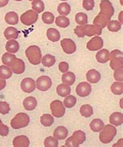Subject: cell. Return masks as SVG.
<instances>
[{
	"mask_svg": "<svg viewBox=\"0 0 123 147\" xmlns=\"http://www.w3.org/2000/svg\"><path fill=\"white\" fill-rule=\"evenodd\" d=\"M101 12L94 20V24L104 28L111 20L112 16L114 15V8L109 0H102L100 4Z\"/></svg>",
	"mask_w": 123,
	"mask_h": 147,
	"instance_id": "cell-1",
	"label": "cell"
},
{
	"mask_svg": "<svg viewBox=\"0 0 123 147\" xmlns=\"http://www.w3.org/2000/svg\"><path fill=\"white\" fill-rule=\"evenodd\" d=\"M74 33L79 38H84L85 36L92 37L94 35H100L102 33V28L97 25H80L76 27Z\"/></svg>",
	"mask_w": 123,
	"mask_h": 147,
	"instance_id": "cell-2",
	"label": "cell"
},
{
	"mask_svg": "<svg viewBox=\"0 0 123 147\" xmlns=\"http://www.w3.org/2000/svg\"><path fill=\"white\" fill-rule=\"evenodd\" d=\"M117 130L115 126H113L112 125H107L106 126H104L103 129L101 131L99 135L100 141L104 144L110 143L115 138Z\"/></svg>",
	"mask_w": 123,
	"mask_h": 147,
	"instance_id": "cell-3",
	"label": "cell"
},
{
	"mask_svg": "<svg viewBox=\"0 0 123 147\" xmlns=\"http://www.w3.org/2000/svg\"><path fill=\"white\" fill-rule=\"evenodd\" d=\"M26 56L32 65H38L41 61V51L39 47L31 45L26 50Z\"/></svg>",
	"mask_w": 123,
	"mask_h": 147,
	"instance_id": "cell-4",
	"label": "cell"
},
{
	"mask_svg": "<svg viewBox=\"0 0 123 147\" xmlns=\"http://www.w3.org/2000/svg\"><path fill=\"white\" fill-rule=\"evenodd\" d=\"M86 140V135L83 131L79 130L73 132L72 136L68 138L66 141L65 146L70 147H78L80 145L83 143Z\"/></svg>",
	"mask_w": 123,
	"mask_h": 147,
	"instance_id": "cell-5",
	"label": "cell"
},
{
	"mask_svg": "<svg viewBox=\"0 0 123 147\" xmlns=\"http://www.w3.org/2000/svg\"><path fill=\"white\" fill-rule=\"evenodd\" d=\"M30 122L29 116L25 113H19L11 120V127L14 129H20L28 125Z\"/></svg>",
	"mask_w": 123,
	"mask_h": 147,
	"instance_id": "cell-6",
	"label": "cell"
},
{
	"mask_svg": "<svg viewBox=\"0 0 123 147\" xmlns=\"http://www.w3.org/2000/svg\"><path fill=\"white\" fill-rule=\"evenodd\" d=\"M50 108H51V114L55 118H62L63 117L66 112V109H65V106L63 103L59 100H54L51 103L50 105Z\"/></svg>",
	"mask_w": 123,
	"mask_h": 147,
	"instance_id": "cell-7",
	"label": "cell"
},
{
	"mask_svg": "<svg viewBox=\"0 0 123 147\" xmlns=\"http://www.w3.org/2000/svg\"><path fill=\"white\" fill-rule=\"evenodd\" d=\"M38 19V13H37L35 11L30 9L27 10L26 13H24L20 16V21L27 26L32 25L37 22Z\"/></svg>",
	"mask_w": 123,
	"mask_h": 147,
	"instance_id": "cell-8",
	"label": "cell"
},
{
	"mask_svg": "<svg viewBox=\"0 0 123 147\" xmlns=\"http://www.w3.org/2000/svg\"><path fill=\"white\" fill-rule=\"evenodd\" d=\"M51 78L47 76H41L36 81V87L41 91H47L51 86Z\"/></svg>",
	"mask_w": 123,
	"mask_h": 147,
	"instance_id": "cell-9",
	"label": "cell"
},
{
	"mask_svg": "<svg viewBox=\"0 0 123 147\" xmlns=\"http://www.w3.org/2000/svg\"><path fill=\"white\" fill-rule=\"evenodd\" d=\"M103 45H104V42L102 38H100L99 36H96L89 40L87 45V48L90 51H97L102 48Z\"/></svg>",
	"mask_w": 123,
	"mask_h": 147,
	"instance_id": "cell-10",
	"label": "cell"
},
{
	"mask_svg": "<svg viewBox=\"0 0 123 147\" xmlns=\"http://www.w3.org/2000/svg\"><path fill=\"white\" fill-rule=\"evenodd\" d=\"M61 46L63 51L66 54L74 53L76 50V46L75 42L71 39H69V38H65L63 40H62Z\"/></svg>",
	"mask_w": 123,
	"mask_h": 147,
	"instance_id": "cell-11",
	"label": "cell"
},
{
	"mask_svg": "<svg viewBox=\"0 0 123 147\" xmlns=\"http://www.w3.org/2000/svg\"><path fill=\"white\" fill-rule=\"evenodd\" d=\"M76 92L78 96L85 97L87 96L91 92V86L90 83L87 82H83V83H79L76 88Z\"/></svg>",
	"mask_w": 123,
	"mask_h": 147,
	"instance_id": "cell-12",
	"label": "cell"
},
{
	"mask_svg": "<svg viewBox=\"0 0 123 147\" xmlns=\"http://www.w3.org/2000/svg\"><path fill=\"white\" fill-rule=\"evenodd\" d=\"M20 86H21L22 90L24 92L30 94V93H31L35 90L36 83H35V81L33 80L32 78H25L22 80Z\"/></svg>",
	"mask_w": 123,
	"mask_h": 147,
	"instance_id": "cell-13",
	"label": "cell"
},
{
	"mask_svg": "<svg viewBox=\"0 0 123 147\" xmlns=\"http://www.w3.org/2000/svg\"><path fill=\"white\" fill-rule=\"evenodd\" d=\"M13 145L14 147H28L30 146V140L26 136H19L15 137Z\"/></svg>",
	"mask_w": 123,
	"mask_h": 147,
	"instance_id": "cell-14",
	"label": "cell"
},
{
	"mask_svg": "<svg viewBox=\"0 0 123 147\" xmlns=\"http://www.w3.org/2000/svg\"><path fill=\"white\" fill-rule=\"evenodd\" d=\"M11 69L16 74H22L25 71V64L24 61L22 59L16 58L14 64L11 66Z\"/></svg>",
	"mask_w": 123,
	"mask_h": 147,
	"instance_id": "cell-15",
	"label": "cell"
},
{
	"mask_svg": "<svg viewBox=\"0 0 123 147\" xmlns=\"http://www.w3.org/2000/svg\"><path fill=\"white\" fill-rule=\"evenodd\" d=\"M87 80L88 82L91 83H98L101 80V74L98 71L95 69L89 70L87 72Z\"/></svg>",
	"mask_w": 123,
	"mask_h": 147,
	"instance_id": "cell-16",
	"label": "cell"
},
{
	"mask_svg": "<svg viewBox=\"0 0 123 147\" xmlns=\"http://www.w3.org/2000/svg\"><path fill=\"white\" fill-rule=\"evenodd\" d=\"M37 105H38L37 100L35 99L34 97H33V96L26 97L24 99V102H23L24 107L27 111H33V110H34L36 107H37Z\"/></svg>",
	"mask_w": 123,
	"mask_h": 147,
	"instance_id": "cell-17",
	"label": "cell"
},
{
	"mask_svg": "<svg viewBox=\"0 0 123 147\" xmlns=\"http://www.w3.org/2000/svg\"><path fill=\"white\" fill-rule=\"evenodd\" d=\"M53 136L59 140H63L68 136V130L64 126H59L55 129Z\"/></svg>",
	"mask_w": 123,
	"mask_h": 147,
	"instance_id": "cell-18",
	"label": "cell"
},
{
	"mask_svg": "<svg viewBox=\"0 0 123 147\" xmlns=\"http://www.w3.org/2000/svg\"><path fill=\"white\" fill-rule=\"evenodd\" d=\"M4 36L7 40H15L19 37V31L14 27H9L4 31Z\"/></svg>",
	"mask_w": 123,
	"mask_h": 147,
	"instance_id": "cell-19",
	"label": "cell"
},
{
	"mask_svg": "<svg viewBox=\"0 0 123 147\" xmlns=\"http://www.w3.org/2000/svg\"><path fill=\"white\" fill-rule=\"evenodd\" d=\"M110 123L113 125L118 126L123 123V115L121 112H115L111 115L109 118Z\"/></svg>",
	"mask_w": 123,
	"mask_h": 147,
	"instance_id": "cell-20",
	"label": "cell"
},
{
	"mask_svg": "<svg viewBox=\"0 0 123 147\" xmlns=\"http://www.w3.org/2000/svg\"><path fill=\"white\" fill-rule=\"evenodd\" d=\"M109 51L107 49H102L99 51L96 55V59L100 63H106L109 59Z\"/></svg>",
	"mask_w": 123,
	"mask_h": 147,
	"instance_id": "cell-21",
	"label": "cell"
},
{
	"mask_svg": "<svg viewBox=\"0 0 123 147\" xmlns=\"http://www.w3.org/2000/svg\"><path fill=\"white\" fill-rule=\"evenodd\" d=\"M110 66L113 70H118L123 69V59L122 56H116L111 59Z\"/></svg>",
	"mask_w": 123,
	"mask_h": 147,
	"instance_id": "cell-22",
	"label": "cell"
},
{
	"mask_svg": "<svg viewBox=\"0 0 123 147\" xmlns=\"http://www.w3.org/2000/svg\"><path fill=\"white\" fill-rule=\"evenodd\" d=\"M5 20L8 24L16 25L19 22V16L15 12H9L5 14Z\"/></svg>",
	"mask_w": 123,
	"mask_h": 147,
	"instance_id": "cell-23",
	"label": "cell"
},
{
	"mask_svg": "<svg viewBox=\"0 0 123 147\" xmlns=\"http://www.w3.org/2000/svg\"><path fill=\"white\" fill-rule=\"evenodd\" d=\"M19 43L15 40H9L5 45V49L9 53H16L19 51Z\"/></svg>",
	"mask_w": 123,
	"mask_h": 147,
	"instance_id": "cell-24",
	"label": "cell"
},
{
	"mask_svg": "<svg viewBox=\"0 0 123 147\" xmlns=\"http://www.w3.org/2000/svg\"><path fill=\"white\" fill-rule=\"evenodd\" d=\"M47 38L52 42H56L60 39V33L55 28H49L47 30Z\"/></svg>",
	"mask_w": 123,
	"mask_h": 147,
	"instance_id": "cell-25",
	"label": "cell"
},
{
	"mask_svg": "<svg viewBox=\"0 0 123 147\" xmlns=\"http://www.w3.org/2000/svg\"><path fill=\"white\" fill-rule=\"evenodd\" d=\"M56 92L60 96H66L70 95L71 89H70L69 85L62 83V84H60L57 86Z\"/></svg>",
	"mask_w": 123,
	"mask_h": 147,
	"instance_id": "cell-26",
	"label": "cell"
},
{
	"mask_svg": "<svg viewBox=\"0 0 123 147\" xmlns=\"http://www.w3.org/2000/svg\"><path fill=\"white\" fill-rule=\"evenodd\" d=\"M16 59V57L13 55V54H10L9 52V53H5L2 57V62L5 65H7L9 67L12 66V65L14 64V62H15V60Z\"/></svg>",
	"mask_w": 123,
	"mask_h": 147,
	"instance_id": "cell-27",
	"label": "cell"
},
{
	"mask_svg": "<svg viewBox=\"0 0 123 147\" xmlns=\"http://www.w3.org/2000/svg\"><path fill=\"white\" fill-rule=\"evenodd\" d=\"M75 80L76 76L74 75V73L72 72H66V73L63 74L62 76V81L69 86L72 85L73 83H75Z\"/></svg>",
	"mask_w": 123,
	"mask_h": 147,
	"instance_id": "cell-28",
	"label": "cell"
},
{
	"mask_svg": "<svg viewBox=\"0 0 123 147\" xmlns=\"http://www.w3.org/2000/svg\"><path fill=\"white\" fill-rule=\"evenodd\" d=\"M104 122L101 119H94L90 124L91 129L93 131H95V132H99V131H101L103 128H104Z\"/></svg>",
	"mask_w": 123,
	"mask_h": 147,
	"instance_id": "cell-29",
	"label": "cell"
},
{
	"mask_svg": "<svg viewBox=\"0 0 123 147\" xmlns=\"http://www.w3.org/2000/svg\"><path fill=\"white\" fill-rule=\"evenodd\" d=\"M13 75V71L7 65H1L0 66V77L4 80L9 79Z\"/></svg>",
	"mask_w": 123,
	"mask_h": 147,
	"instance_id": "cell-30",
	"label": "cell"
},
{
	"mask_svg": "<svg viewBox=\"0 0 123 147\" xmlns=\"http://www.w3.org/2000/svg\"><path fill=\"white\" fill-rule=\"evenodd\" d=\"M71 7L67 3H60L58 6V13L61 16H67L70 13Z\"/></svg>",
	"mask_w": 123,
	"mask_h": 147,
	"instance_id": "cell-31",
	"label": "cell"
},
{
	"mask_svg": "<svg viewBox=\"0 0 123 147\" xmlns=\"http://www.w3.org/2000/svg\"><path fill=\"white\" fill-rule=\"evenodd\" d=\"M41 62L44 66L51 67L55 63V58L51 55H45L41 59Z\"/></svg>",
	"mask_w": 123,
	"mask_h": 147,
	"instance_id": "cell-32",
	"label": "cell"
},
{
	"mask_svg": "<svg viewBox=\"0 0 123 147\" xmlns=\"http://www.w3.org/2000/svg\"><path fill=\"white\" fill-rule=\"evenodd\" d=\"M111 90L115 95H121L123 93V83L122 82H115L111 86Z\"/></svg>",
	"mask_w": 123,
	"mask_h": 147,
	"instance_id": "cell-33",
	"label": "cell"
},
{
	"mask_svg": "<svg viewBox=\"0 0 123 147\" xmlns=\"http://www.w3.org/2000/svg\"><path fill=\"white\" fill-rule=\"evenodd\" d=\"M55 24L59 27L66 28L70 25V19H68L65 16H57L55 19Z\"/></svg>",
	"mask_w": 123,
	"mask_h": 147,
	"instance_id": "cell-34",
	"label": "cell"
},
{
	"mask_svg": "<svg viewBox=\"0 0 123 147\" xmlns=\"http://www.w3.org/2000/svg\"><path fill=\"white\" fill-rule=\"evenodd\" d=\"M80 115L85 118H89L91 115H93V107H91V105H84L81 106L80 110Z\"/></svg>",
	"mask_w": 123,
	"mask_h": 147,
	"instance_id": "cell-35",
	"label": "cell"
},
{
	"mask_svg": "<svg viewBox=\"0 0 123 147\" xmlns=\"http://www.w3.org/2000/svg\"><path fill=\"white\" fill-rule=\"evenodd\" d=\"M32 9L37 13H42L45 9V4L41 0H33L32 1Z\"/></svg>",
	"mask_w": 123,
	"mask_h": 147,
	"instance_id": "cell-36",
	"label": "cell"
},
{
	"mask_svg": "<svg viewBox=\"0 0 123 147\" xmlns=\"http://www.w3.org/2000/svg\"><path fill=\"white\" fill-rule=\"evenodd\" d=\"M41 123L45 127L51 126L54 123V118L51 115L45 114L41 117Z\"/></svg>",
	"mask_w": 123,
	"mask_h": 147,
	"instance_id": "cell-37",
	"label": "cell"
},
{
	"mask_svg": "<svg viewBox=\"0 0 123 147\" xmlns=\"http://www.w3.org/2000/svg\"><path fill=\"white\" fill-rule=\"evenodd\" d=\"M122 27V24L117 20H112L107 24V29L112 32H117L119 31Z\"/></svg>",
	"mask_w": 123,
	"mask_h": 147,
	"instance_id": "cell-38",
	"label": "cell"
},
{
	"mask_svg": "<svg viewBox=\"0 0 123 147\" xmlns=\"http://www.w3.org/2000/svg\"><path fill=\"white\" fill-rule=\"evenodd\" d=\"M75 20L79 25H84L87 23V15L84 13H78L76 14Z\"/></svg>",
	"mask_w": 123,
	"mask_h": 147,
	"instance_id": "cell-39",
	"label": "cell"
},
{
	"mask_svg": "<svg viewBox=\"0 0 123 147\" xmlns=\"http://www.w3.org/2000/svg\"><path fill=\"white\" fill-rule=\"evenodd\" d=\"M44 145L45 147H57L59 146V142L56 138L48 136L45 139Z\"/></svg>",
	"mask_w": 123,
	"mask_h": 147,
	"instance_id": "cell-40",
	"label": "cell"
},
{
	"mask_svg": "<svg viewBox=\"0 0 123 147\" xmlns=\"http://www.w3.org/2000/svg\"><path fill=\"white\" fill-rule=\"evenodd\" d=\"M76 103V98L72 95H70L66 97L64 100V106L68 108H72L75 106Z\"/></svg>",
	"mask_w": 123,
	"mask_h": 147,
	"instance_id": "cell-41",
	"label": "cell"
},
{
	"mask_svg": "<svg viewBox=\"0 0 123 147\" xmlns=\"http://www.w3.org/2000/svg\"><path fill=\"white\" fill-rule=\"evenodd\" d=\"M42 18L43 22L46 24H51L54 22V20H55V16L51 13L50 12H45L42 14Z\"/></svg>",
	"mask_w": 123,
	"mask_h": 147,
	"instance_id": "cell-42",
	"label": "cell"
},
{
	"mask_svg": "<svg viewBox=\"0 0 123 147\" xmlns=\"http://www.w3.org/2000/svg\"><path fill=\"white\" fill-rule=\"evenodd\" d=\"M10 111V107H9V105L7 102L1 101L0 102V113L2 115H6L8 114Z\"/></svg>",
	"mask_w": 123,
	"mask_h": 147,
	"instance_id": "cell-43",
	"label": "cell"
},
{
	"mask_svg": "<svg viewBox=\"0 0 123 147\" xmlns=\"http://www.w3.org/2000/svg\"><path fill=\"white\" fill-rule=\"evenodd\" d=\"M83 6L86 10H92L94 7V0H83Z\"/></svg>",
	"mask_w": 123,
	"mask_h": 147,
	"instance_id": "cell-44",
	"label": "cell"
},
{
	"mask_svg": "<svg viewBox=\"0 0 123 147\" xmlns=\"http://www.w3.org/2000/svg\"><path fill=\"white\" fill-rule=\"evenodd\" d=\"M123 69H121L115 70V74H114V77L116 80L120 81V82H122L123 80V73H122Z\"/></svg>",
	"mask_w": 123,
	"mask_h": 147,
	"instance_id": "cell-45",
	"label": "cell"
},
{
	"mask_svg": "<svg viewBox=\"0 0 123 147\" xmlns=\"http://www.w3.org/2000/svg\"><path fill=\"white\" fill-rule=\"evenodd\" d=\"M59 70H60V72H63V73H66V72H68V70H69V64L66 62H60L59 65Z\"/></svg>",
	"mask_w": 123,
	"mask_h": 147,
	"instance_id": "cell-46",
	"label": "cell"
},
{
	"mask_svg": "<svg viewBox=\"0 0 123 147\" xmlns=\"http://www.w3.org/2000/svg\"><path fill=\"white\" fill-rule=\"evenodd\" d=\"M9 134V128L8 126L3 125L0 127V136H6Z\"/></svg>",
	"mask_w": 123,
	"mask_h": 147,
	"instance_id": "cell-47",
	"label": "cell"
},
{
	"mask_svg": "<svg viewBox=\"0 0 123 147\" xmlns=\"http://www.w3.org/2000/svg\"><path fill=\"white\" fill-rule=\"evenodd\" d=\"M116 56H122V52L118 50H114L111 52V54H109V59Z\"/></svg>",
	"mask_w": 123,
	"mask_h": 147,
	"instance_id": "cell-48",
	"label": "cell"
},
{
	"mask_svg": "<svg viewBox=\"0 0 123 147\" xmlns=\"http://www.w3.org/2000/svg\"><path fill=\"white\" fill-rule=\"evenodd\" d=\"M5 85H6V82H5V80L0 77V90H2L5 88Z\"/></svg>",
	"mask_w": 123,
	"mask_h": 147,
	"instance_id": "cell-49",
	"label": "cell"
},
{
	"mask_svg": "<svg viewBox=\"0 0 123 147\" xmlns=\"http://www.w3.org/2000/svg\"><path fill=\"white\" fill-rule=\"evenodd\" d=\"M9 3V0H0V7H4L7 5Z\"/></svg>",
	"mask_w": 123,
	"mask_h": 147,
	"instance_id": "cell-50",
	"label": "cell"
},
{
	"mask_svg": "<svg viewBox=\"0 0 123 147\" xmlns=\"http://www.w3.org/2000/svg\"><path fill=\"white\" fill-rule=\"evenodd\" d=\"M2 125H3V122H2V121H1V119H0V127H1Z\"/></svg>",
	"mask_w": 123,
	"mask_h": 147,
	"instance_id": "cell-51",
	"label": "cell"
},
{
	"mask_svg": "<svg viewBox=\"0 0 123 147\" xmlns=\"http://www.w3.org/2000/svg\"><path fill=\"white\" fill-rule=\"evenodd\" d=\"M15 1H22V0H15Z\"/></svg>",
	"mask_w": 123,
	"mask_h": 147,
	"instance_id": "cell-52",
	"label": "cell"
},
{
	"mask_svg": "<svg viewBox=\"0 0 123 147\" xmlns=\"http://www.w3.org/2000/svg\"><path fill=\"white\" fill-rule=\"evenodd\" d=\"M61 1H66V0H61Z\"/></svg>",
	"mask_w": 123,
	"mask_h": 147,
	"instance_id": "cell-53",
	"label": "cell"
},
{
	"mask_svg": "<svg viewBox=\"0 0 123 147\" xmlns=\"http://www.w3.org/2000/svg\"><path fill=\"white\" fill-rule=\"evenodd\" d=\"M29 1H32V0H29Z\"/></svg>",
	"mask_w": 123,
	"mask_h": 147,
	"instance_id": "cell-54",
	"label": "cell"
}]
</instances>
